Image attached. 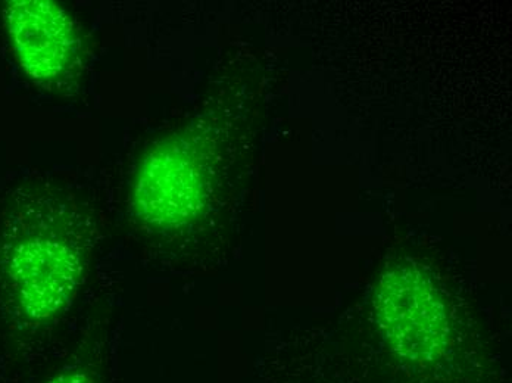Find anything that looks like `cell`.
<instances>
[{"label":"cell","mask_w":512,"mask_h":383,"mask_svg":"<svg viewBox=\"0 0 512 383\" xmlns=\"http://www.w3.org/2000/svg\"><path fill=\"white\" fill-rule=\"evenodd\" d=\"M380 317L396 347L412 358L440 350L446 335V316L435 289L411 269L387 273L380 285Z\"/></svg>","instance_id":"cell-3"},{"label":"cell","mask_w":512,"mask_h":383,"mask_svg":"<svg viewBox=\"0 0 512 383\" xmlns=\"http://www.w3.org/2000/svg\"><path fill=\"white\" fill-rule=\"evenodd\" d=\"M45 383H98L95 375L87 367L80 364L62 367Z\"/></svg>","instance_id":"cell-5"},{"label":"cell","mask_w":512,"mask_h":383,"mask_svg":"<svg viewBox=\"0 0 512 383\" xmlns=\"http://www.w3.org/2000/svg\"><path fill=\"white\" fill-rule=\"evenodd\" d=\"M5 276L21 316L30 323H45L64 313L74 300L81 257L65 236L39 230L11 245Z\"/></svg>","instance_id":"cell-1"},{"label":"cell","mask_w":512,"mask_h":383,"mask_svg":"<svg viewBox=\"0 0 512 383\" xmlns=\"http://www.w3.org/2000/svg\"><path fill=\"white\" fill-rule=\"evenodd\" d=\"M206 176L195 149L184 140L162 143L149 154L136 182L140 219L156 229H176L205 207Z\"/></svg>","instance_id":"cell-2"},{"label":"cell","mask_w":512,"mask_h":383,"mask_svg":"<svg viewBox=\"0 0 512 383\" xmlns=\"http://www.w3.org/2000/svg\"><path fill=\"white\" fill-rule=\"evenodd\" d=\"M6 24L18 59L33 79H55L73 64L77 33L70 17L56 3L11 2L6 8Z\"/></svg>","instance_id":"cell-4"}]
</instances>
